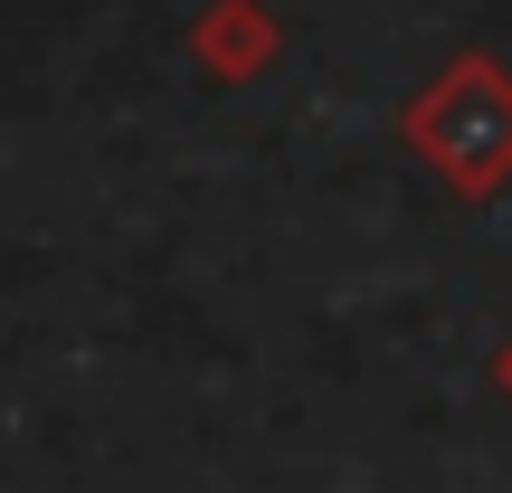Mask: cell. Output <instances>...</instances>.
<instances>
[{
  "label": "cell",
  "mask_w": 512,
  "mask_h": 493,
  "mask_svg": "<svg viewBox=\"0 0 512 493\" xmlns=\"http://www.w3.org/2000/svg\"><path fill=\"white\" fill-rule=\"evenodd\" d=\"M408 152H418L456 200H494L512 181V67L456 57V67L408 105Z\"/></svg>",
  "instance_id": "6da1fadb"
},
{
  "label": "cell",
  "mask_w": 512,
  "mask_h": 493,
  "mask_svg": "<svg viewBox=\"0 0 512 493\" xmlns=\"http://www.w3.org/2000/svg\"><path fill=\"white\" fill-rule=\"evenodd\" d=\"M494 380H503V399H512V351H494Z\"/></svg>",
  "instance_id": "7a4b0ae2"
}]
</instances>
